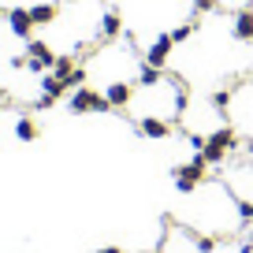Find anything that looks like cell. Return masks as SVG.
<instances>
[{
    "label": "cell",
    "instance_id": "1",
    "mask_svg": "<svg viewBox=\"0 0 253 253\" xmlns=\"http://www.w3.org/2000/svg\"><path fill=\"white\" fill-rule=\"evenodd\" d=\"M71 112H112V104H108V97H101V93H93V89H86V86H79L71 93Z\"/></svg>",
    "mask_w": 253,
    "mask_h": 253
},
{
    "label": "cell",
    "instance_id": "2",
    "mask_svg": "<svg viewBox=\"0 0 253 253\" xmlns=\"http://www.w3.org/2000/svg\"><path fill=\"white\" fill-rule=\"evenodd\" d=\"M52 63H56V52L45 41H30V45H26V67H30V71L45 75V71H52Z\"/></svg>",
    "mask_w": 253,
    "mask_h": 253
},
{
    "label": "cell",
    "instance_id": "3",
    "mask_svg": "<svg viewBox=\"0 0 253 253\" xmlns=\"http://www.w3.org/2000/svg\"><path fill=\"white\" fill-rule=\"evenodd\" d=\"M171 48H175V41H171V34H164V38H157L149 45V52H145V63L149 67H164L168 63V56H171Z\"/></svg>",
    "mask_w": 253,
    "mask_h": 253
},
{
    "label": "cell",
    "instance_id": "4",
    "mask_svg": "<svg viewBox=\"0 0 253 253\" xmlns=\"http://www.w3.org/2000/svg\"><path fill=\"white\" fill-rule=\"evenodd\" d=\"M8 26L15 38H30L34 34V19H30V8H11L8 11Z\"/></svg>",
    "mask_w": 253,
    "mask_h": 253
},
{
    "label": "cell",
    "instance_id": "5",
    "mask_svg": "<svg viewBox=\"0 0 253 253\" xmlns=\"http://www.w3.org/2000/svg\"><path fill=\"white\" fill-rule=\"evenodd\" d=\"M138 130H142L145 138H157V142H160V138L171 134V123H168V119H157V116H145L142 123H138Z\"/></svg>",
    "mask_w": 253,
    "mask_h": 253
},
{
    "label": "cell",
    "instance_id": "6",
    "mask_svg": "<svg viewBox=\"0 0 253 253\" xmlns=\"http://www.w3.org/2000/svg\"><path fill=\"white\" fill-rule=\"evenodd\" d=\"M231 30H235L238 41H250V38H253V8L235 11V23H231Z\"/></svg>",
    "mask_w": 253,
    "mask_h": 253
},
{
    "label": "cell",
    "instance_id": "7",
    "mask_svg": "<svg viewBox=\"0 0 253 253\" xmlns=\"http://www.w3.org/2000/svg\"><path fill=\"white\" fill-rule=\"evenodd\" d=\"M67 89H71V86H67V79H60L56 71H45V75H41V93H48V97H56V101H60Z\"/></svg>",
    "mask_w": 253,
    "mask_h": 253
},
{
    "label": "cell",
    "instance_id": "8",
    "mask_svg": "<svg viewBox=\"0 0 253 253\" xmlns=\"http://www.w3.org/2000/svg\"><path fill=\"white\" fill-rule=\"evenodd\" d=\"M104 97H108L112 108H123V104H130V86H126V82H108Z\"/></svg>",
    "mask_w": 253,
    "mask_h": 253
},
{
    "label": "cell",
    "instance_id": "9",
    "mask_svg": "<svg viewBox=\"0 0 253 253\" xmlns=\"http://www.w3.org/2000/svg\"><path fill=\"white\" fill-rule=\"evenodd\" d=\"M56 15H60V8H56V4H34V8H30L34 26H48V23H56Z\"/></svg>",
    "mask_w": 253,
    "mask_h": 253
},
{
    "label": "cell",
    "instance_id": "10",
    "mask_svg": "<svg viewBox=\"0 0 253 253\" xmlns=\"http://www.w3.org/2000/svg\"><path fill=\"white\" fill-rule=\"evenodd\" d=\"M123 34V15L119 11H104L101 19V38H119Z\"/></svg>",
    "mask_w": 253,
    "mask_h": 253
},
{
    "label": "cell",
    "instance_id": "11",
    "mask_svg": "<svg viewBox=\"0 0 253 253\" xmlns=\"http://www.w3.org/2000/svg\"><path fill=\"white\" fill-rule=\"evenodd\" d=\"M138 82H142L145 89H149V86H160V82H164V67H149V63H142V71H138Z\"/></svg>",
    "mask_w": 253,
    "mask_h": 253
},
{
    "label": "cell",
    "instance_id": "12",
    "mask_svg": "<svg viewBox=\"0 0 253 253\" xmlns=\"http://www.w3.org/2000/svg\"><path fill=\"white\" fill-rule=\"evenodd\" d=\"M15 138L19 142H34V138H38V123H34V119H19L15 123Z\"/></svg>",
    "mask_w": 253,
    "mask_h": 253
},
{
    "label": "cell",
    "instance_id": "13",
    "mask_svg": "<svg viewBox=\"0 0 253 253\" xmlns=\"http://www.w3.org/2000/svg\"><path fill=\"white\" fill-rule=\"evenodd\" d=\"M198 26H201V23H194V19H190V23H182V26H175V30H171V41H175V45L190 41L194 34H198Z\"/></svg>",
    "mask_w": 253,
    "mask_h": 253
},
{
    "label": "cell",
    "instance_id": "14",
    "mask_svg": "<svg viewBox=\"0 0 253 253\" xmlns=\"http://www.w3.org/2000/svg\"><path fill=\"white\" fill-rule=\"evenodd\" d=\"M52 71L60 75V79H67V75L75 71V60H71V56H56V63H52Z\"/></svg>",
    "mask_w": 253,
    "mask_h": 253
},
{
    "label": "cell",
    "instance_id": "15",
    "mask_svg": "<svg viewBox=\"0 0 253 253\" xmlns=\"http://www.w3.org/2000/svg\"><path fill=\"white\" fill-rule=\"evenodd\" d=\"M67 86L71 89H79V86H86V67H75L71 75H67Z\"/></svg>",
    "mask_w": 253,
    "mask_h": 253
},
{
    "label": "cell",
    "instance_id": "16",
    "mask_svg": "<svg viewBox=\"0 0 253 253\" xmlns=\"http://www.w3.org/2000/svg\"><path fill=\"white\" fill-rule=\"evenodd\" d=\"M194 246H198L201 253H212V250H216V238H205V235H194Z\"/></svg>",
    "mask_w": 253,
    "mask_h": 253
},
{
    "label": "cell",
    "instance_id": "17",
    "mask_svg": "<svg viewBox=\"0 0 253 253\" xmlns=\"http://www.w3.org/2000/svg\"><path fill=\"white\" fill-rule=\"evenodd\" d=\"M212 104H216V108H227V104H231V89H216V93H212Z\"/></svg>",
    "mask_w": 253,
    "mask_h": 253
},
{
    "label": "cell",
    "instance_id": "18",
    "mask_svg": "<svg viewBox=\"0 0 253 253\" xmlns=\"http://www.w3.org/2000/svg\"><path fill=\"white\" fill-rule=\"evenodd\" d=\"M235 209H238V216H242L246 223H253V201H238Z\"/></svg>",
    "mask_w": 253,
    "mask_h": 253
},
{
    "label": "cell",
    "instance_id": "19",
    "mask_svg": "<svg viewBox=\"0 0 253 253\" xmlns=\"http://www.w3.org/2000/svg\"><path fill=\"white\" fill-rule=\"evenodd\" d=\"M194 4H198V11H212L216 8V0H194Z\"/></svg>",
    "mask_w": 253,
    "mask_h": 253
},
{
    "label": "cell",
    "instance_id": "20",
    "mask_svg": "<svg viewBox=\"0 0 253 253\" xmlns=\"http://www.w3.org/2000/svg\"><path fill=\"white\" fill-rule=\"evenodd\" d=\"M97 253H123L119 246H104V250H97Z\"/></svg>",
    "mask_w": 253,
    "mask_h": 253
},
{
    "label": "cell",
    "instance_id": "21",
    "mask_svg": "<svg viewBox=\"0 0 253 253\" xmlns=\"http://www.w3.org/2000/svg\"><path fill=\"white\" fill-rule=\"evenodd\" d=\"M250 157H253V142H250Z\"/></svg>",
    "mask_w": 253,
    "mask_h": 253
},
{
    "label": "cell",
    "instance_id": "22",
    "mask_svg": "<svg viewBox=\"0 0 253 253\" xmlns=\"http://www.w3.org/2000/svg\"><path fill=\"white\" fill-rule=\"evenodd\" d=\"M67 4H75V0H67Z\"/></svg>",
    "mask_w": 253,
    "mask_h": 253
},
{
    "label": "cell",
    "instance_id": "23",
    "mask_svg": "<svg viewBox=\"0 0 253 253\" xmlns=\"http://www.w3.org/2000/svg\"><path fill=\"white\" fill-rule=\"evenodd\" d=\"M250 45H253V38H250Z\"/></svg>",
    "mask_w": 253,
    "mask_h": 253
}]
</instances>
